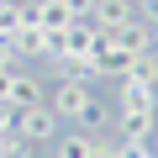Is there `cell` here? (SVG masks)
Here are the masks:
<instances>
[{
  "instance_id": "obj_1",
  "label": "cell",
  "mask_w": 158,
  "mask_h": 158,
  "mask_svg": "<svg viewBox=\"0 0 158 158\" xmlns=\"http://www.w3.org/2000/svg\"><path fill=\"white\" fill-rule=\"evenodd\" d=\"M48 106L58 111L63 127H95V121H106V106L95 100L90 79H58V90H53Z\"/></svg>"
},
{
  "instance_id": "obj_2",
  "label": "cell",
  "mask_w": 158,
  "mask_h": 158,
  "mask_svg": "<svg viewBox=\"0 0 158 158\" xmlns=\"http://www.w3.org/2000/svg\"><path fill=\"white\" fill-rule=\"evenodd\" d=\"M58 132H63V121H58V111L42 100V106H27V111H16V137L21 142H58Z\"/></svg>"
},
{
  "instance_id": "obj_3",
  "label": "cell",
  "mask_w": 158,
  "mask_h": 158,
  "mask_svg": "<svg viewBox=\"0 0 158 158\" xmlns=\"http://www.w3.org/2000/svg\"><path fill=\"white\" fill-rule=\"evenodd\" d=\"M6 42H11L16 63H21V58H53V32H42L37 21H21V27L6 37Z\"/></svg>"
},
{
  "instance_id": "obj_4",
  "label": "cell",
  "mask_w": 158,
  "mask_h": 158,
  "mask_svg": "<svg viewBox=\"0 0 158 158\" xmlns=\"http://www.w3.org/2000/svg\"><path fill=\"white\" fill-rule=\"evenodd\" d=\"M121 116H158V85H137V79H121Z\"/></svg>"
},
{
  "instance_id": "obj_5",
  "label": "cell",
  "mask_w": 158,
  "mask_h": 158,
  "mask_svg": "<svg viewBox=\"0 0 158 158\" xmlns=\"http://www.w3.org/2000/svg\"><path fill=\"white\" fill-rule=\"evenodd\" d=\"M90 21H95L100 32H116V27L137 21V0H95V11H90Z\"/></svg>"
},
{
  "instance_id": "obj_6",
  "label": "cell",
  "mask_w": 158,
  "mask_h": 158,
  "mask_svg": "<svg viewBox=\"0 0 158 158\" xmlns=\"http://www.w3.org/2000/svg\"><path fill=\"white\" fill-rule=\"evenodd\" d=\"M127 63H132V53L106 32V37H100V48H95V58H90V69H95V74H116V79H121V74H127Z\"/></svg>"
},
{
  "instance_id": "obj_7",
  "label": "cell",
  "mask_w": 158,
  "mask_h": 158,
  "mask_svg": "<svg viewBox=\"0 0 158 158\" xmlns=\"http://www.w3.org/2000/svg\"><path fill=\"white\" fill-rule=\"evenodd\" d=\"M111 37H116V42H121L132 58H137V53H158V32H153L148 21H127V27H116Z\"/></svg>"
},
{
  "instance_id": "obj_8",
  "label": "cell",
  "mask_w": 158,
  "mask_h": 158,
  "mask_svg": "<svg viewBox=\"0 0 158 158\" xmlns=\"http://www.w3.org/2000/svg\"><path fill=\"white\" fill-rule=\"evenodd\" d=\"M11 106H16V111L42 106V79H32V74H21V69H16V79H11Z\"/></svg>"
},
{
  "instance_id": "obj_9",
  "label": "cell",
  "mask_w": 158,
  "mask_h": 158,
  "mask_svg": "<svg viewBox=\"0 0 158 158\" xmlns=\"http://www.w3.org/2000/svg\"><path fill=\"white\" fill-rule=\"evenodd\" d=\"M100 142L85 137V132H58V158H95Z\"/></svg>"
},
{
  "instance_id": "obj_10",
  "label": "cell",
  "mask_w": 158,
  "mask_h": 158,
  "mask_svg": "<svg viewBox=\"0 0 158 158\" xmlns=\"http://www.w3.org/2000/svg\"><path fill=\"white\" fill-rule=\"evenodd\" d=\"M121 79H137V85H158V53H137L132 63H127V74Z\"/></svg>"
},
{
  "instance_id": "obj_11",
  "label": "cell",
  "mask_w": 158,
  "mask_h": 158,
  "mask_svg": "<svg viewBox=\"0 0 158 158\" xmlns=\"http://www.w3.org/2000/svg\"><path fill=\"white\" fill-rule=\"evenodd\" d=\"M158 132V116H121V137L127 142H148Z\"/></svg>"
},
{
  "instance_id": "obj_12",
  "label": "cell",
  "mask_w": 158,
  "mask_h": 158,
  "mask_svg": "<svg viewBox=\"0 0 158 158\" xmlns=\"http://www.w3.org/2000/svg\"><path fill=\"white\" fill-rule=\"evenodd\" d=\"M0 158H32V142H21L16 132H11V137H0Z\"/></svg>"
},
{
  "instance_id": "obj_13",
  "label": "cell",
  "mask_w": 158,
  "mask_h": 158,
  "mask_svg": "<svg viewBox=\"0 0 158 158\" xmlns=\"http://www.w3.org/2000/svg\"><path fill=\"white\" fill-rule=\"evenodd\" d=\"M11 132H16V106L0 100V137H11Z\"/></svg>"
},
{
  "instance_id": "obj_14",
  "label": "cell",
  "mask_w": 158,
  "mask_h": 158,
  "mask_svg": "<svg viewBox=\"0 0 158 158\" xmlns=\"http://www.w3.org/2000/svg\"><path fill=\"white\" fill-rule=\"evenodd\" d=\"M137 6H142V21H148V27H158V0H137Z\"/></svg>"
},
{
  "instance_id": "obj_15",
  "label": "cell",
  "mask_w": 158,
  "mask_h": 158,
  "mask_svg": "<svg viewBox=\"0 0 158 158\" xmlns=\"http://www.w3.org/2000/svg\"><path fill=\"white\" fill-rule=\"evenodd\" d=\"M11 79H16V69H0V100H11Z\"/></svg>"
},
{
  "instance_id": "obj_16",
  "label": "cell",
  "mask_w": 158,
  "mask_h": 158,
  "mask_svg": "<svg viewBox=\"0 0 158 158\" xmlns=\"http://www.w3.org/2000/svg\"><path fill=\"white\" fill-rule=\"evenodd\" d=\"M0 69H16V53H11V42H0Z\"/></svg>"
},
{
  "instance_id": "obj_17",
  "label": "cell",
  "mask_w": 158,
  "mask_h": 158,
  "mask_svg": "<svg viewBox=\"0 0 158 158\" xmlns=\"http://www.w3.org/2000/svg\"><path fill=\"white\" fill-rule=\"evenodd\" d=\"M69 6H74V16H90V11H95V0H69Z\"/></svg>"
},
{
  "instance_id": "obj_18",
  "label": "cell",
  "mask_w": 158,
  "mask_h": 158,
  "mask_svg": "<svg viewBox=\"0 0 158 158\" xmlns=\"http://www.w3.org/2000/svg\"><path fill=\"white\" fill-rule=\"evenodd\" d=\"M137 158H158V153H153V142H148V148H142V153H137Z\"/></svg>"
},
{
  "instance_id": "obj_19",
  "label": "cell",
  "mask_w": 158,
  "mask_h": 158,
  "mask_svg": "<svg viewBox=\"0 0 158 158\" xmlns=\"http://www.w3.org/2000/svg\"><path fill=\"white\" fill-rule=\"evenodd\" d=\"M153 153H158V132H153Z\"/></svg>"
}]
</instances>
